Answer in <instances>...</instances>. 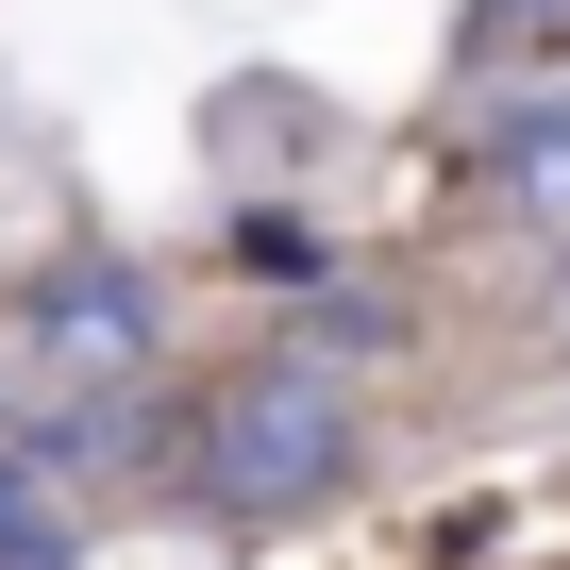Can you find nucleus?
<instances>
[{
	"instance_id": "nucleus-1",
	"label": "nucleus",
	"mask_w": 570,
	"mask_h": 570,
	"mask_svg": "<svg viewBox=\"0 0 570 570\" xmlns=\"http://www.w3.org/2000/svg\"><path fill=\"white\" fill-rule=\"evenodd\" d=\"M353 386L320 370V353H252L218 403H202V436H185V503H218V520H303V503H336L353 487Z\"/></svg>"
},
{
	"instance_id": "nucleus-2",
	"label": "nucleus",
	"mask_w": 570,
	"mask_h": 570,
	"mask_svg": "<svg viewBox=\"0 0 570 570\" xmlns=\"http://www.w3.org/2000/svg\"><path fill=\"white\" fill-rule=\"evenodd\" d=\"M151 336H168V303H151V268H135V252H68V268L35 285V370H51V386H85V403H101V386H135V370H151Z\"/></svg>"
},
{
	"instance_id": "nucleus-3",
	"label": "nucleus",
	"mask_w": 570,
	"mask_h": 570,
	"mask_svg": "<svg viewBox=\"0 0 570 570\" xmlns=\"http://www.w3.org/2000/svg\"><path fill=\"white\" fill-rule=\"evenodd\" d=\"M487 168L520 185V218H553V235H570V85H520V101L487 118Z\"/></svg>"
},
{
	"instance_id": "nucleus-4",
	"label": "nucleus",
	"mask_w": 570,
	"mask_h": 570,
	"mask_svg": "<svg viewBox=\"0 0 570 570\" xmlns=\"http://www.w3.org/2000/svg\"><path fill=\"white\" fill-rule=\"evenodd\" d=\"M85 553V520H68V487H51V453L0 420V570H68Z\"/></svg>"
},
{
	"instance_id": "nucleus-5",
	"label": "nucleus",
	"mask_w": 570,
	"mask_h": 570,
	"mask_svg": "<svg viewBox=\"0 0 570 570\" xmlns=\"http://www.w3.org/2000/svg\"><path fill=\"white\" fill-rule=\"evenodd\" d=\"M235 268H268V285H320V218H235Z\"/></svg>"
}]
</instances>
